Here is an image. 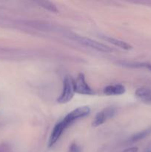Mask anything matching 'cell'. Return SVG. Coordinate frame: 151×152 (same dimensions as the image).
<instances>
[{
	"mask_svg": "<svg viewBox=\"0 0 151 152\" xmlns=\"http://www.w3.org/2000/svg\"><path fill=\"white\" fill-rule=\"evenodd\" d=\"M115 114V109L112 107H108V108H105L102 111L98 113L95 117L94 120L93 122V126L97 127V126H101L107 120L111 118Z\"/></svg>",
	"mask_w": 151,
	"mask_h": 152,
	"instance_id": "obj_5",
	"label": "cell"
},
{
	"mask_svg": "<svg viewBox=\"0 0 151 152\" xmlns=\"http://www.w3.org/2000/svg\"><path fill=\"white\" fill-rule=\"evenodd\" d=\"M145 68H147L148 70L151 71V64H147V63H145Z\"/></svg>",
	"mask_w": 151,
	"mask_h": 152,
	"instance_id": "obj_14",
	"label": "cell"
},
{
	"mask_svg": "<svg viewBox=\"0 0 151 152\" xmlns=\"http://www.w3.org/2000/svg\"><path fill=\"white\" fill-rule=\"evenodd\" d=\"M69 152H81V149L77 144L73 143L70 147Z\"/></svg>",
	"mask_w": 151,
	"mask_h": 152,
	"instance_id": "obj_12",
	"label": "cell"
},
{
	"mask_svg": "<svg viewBox=\"0 0 151 152\" xmlns=\"http://www.w3.org/2000/svg\"><path fill=\"white\" fill-rule=\"evenodd\" d=\"M148 134H149V131H143V132H139V133H137L135 135H133V136H132L130 137V141L131 142H137V141H139L146 137L148 135Z\"/></svg>",
	"mask_w": 151,
	"mask_h": 152,
	"instance_id": "obj_11",
	"label": "cell"
},
{
	"mask_svg": "<svg viewBox=\"0 0 151 152\" xmlns=\"http://www.w3.org/2000/svg\"><path fill=\"white\" fill-rule=\"evenodd\" d=\"M73 88L74 92L79 94L91 95L94 94L93 89L89 86V85L86 82L83 74H78L76 80L73 81Z\"/></svg>",
	"mask_w": 151,
	"mask_h": 152,
	"instance_id": "obj_3",
	"label": "cell"
},
{
	"mask_svg": "<svg viewBox=\"0 0 151 152\" xmlns=\"http://www.w3.org/2000/svg\"><path fill=\"white\" fill-rule=\"evenodd\" d=\"M125 92V88L122 85H115V86H107L104 89V94L107 96H116L121 95Z\"/></svg>",
	"mask_w": 151,
	"mask_h": 152,
	"instance_id": "obj_8",
	"label": "cell"
},
{
	"mask_svg": "<svg viewBox=\"0 0 151 152\" xmlns=\"http://www.w3.org/2000/svg\"><path fill=\"white\" fill-rule=\"evenodd\" d=\"M103 39L106 40V41H107L108 42L111 43V44L114 45L115 46H117V47L120 48L124 49V50H130L132 48V46L130 45L125 42L121 41V40L114 39L113 37H104Z\"/></svg>",
	"mask_w": 151,
	"mask_h": 152,
	"instance_id": "obj_9",
	"label": "cell"
},
{
	"mask_svg": "<svg viewBox=\"0 0 151 152\" xmlns=\"http://www.w3.org/2000/svg\"><path fill=\"white\" fill-rule=\"evenodd\" d=\"M68 126L65 124V122L62 120L61 122L58 123L53 128L52 133L50 134V140H49V147H51L56 143L61 137V135L63 134L65 130L68 129Z\"/></svg>",
	"mask_w": 151,
	"mask_h": 152,
	"instance_id": "obj_6",
	"label": "cell"
},
{
	"mask_svg": "<svg viewBox=\"0 0 151 152\" xmlns=\"http://www.w3.org/2000/svg\"><path fill=\"white\" fill-rule=\"evenodd\" d=\"M38 3L41 6V7L47 9V10H49V11L53 12V13H57V12L59 11V10H58L57 7H56V6L53 3L50 2V1H38Z\"/></svg>",
	"mask_w": 151,
	"mask_h": 152,
	"instance_id": "obj_10",
	"label": "cell"
},
{
	"mask_svg": "<svg viewBox=\"0 0 151 152\" xmlns=\"http://www.w3.org/2000/svg\"><path fill=\"white\" fill-rule=\"evenodd\" d=\"M90 112V109L89 107L87 106H83L79 107V108H76L75 110L70 112L65 118L63 119V121L66 123L67 126L69 127L74 121L80 118H83V117H86L88 115Z\"/></svg>",
	"mask_w": 151,
	"mask_h": 152,
	"instance_id": "obj_4",
	"label": "cell"
},
{
	"mask_svg": "<svg viewBox=\"0 0 151 152\" xmlns=\"http://www.w3.org/2000/svg\"><path fill=\"white\" fill-rule=\"evenodd\" d=\"M74 88H73V80L70 77H66L64 80V86L62 93L60 96L58 98L57 101L59 103H67L70 102L73 97L74 95Z\"/></svg>",
	"mask_w": 151,
	"mask_h": 152,
	"instance_id": "obj_1",
	"label": "cell"
},
{
	"mask_svg": "<svg viewBox=\"0 0 151 152\" xmlns=\"http://www.w3.org/2000/svg\"><path fill=\"white\" fill-rule=\"evenodd\" d=\"M137 151H138L137 147H132V148H127V149L124 150L123 152H137Z\"/></svg>",
	"mask_w": 151,
	"mask_h": 152,
	"instance_id": "obj_13",
	"label": "cell"
},
{
	"mask_svg": "<svg viewBox=\"0 0 151 152\" xmlns=\"http://www.w3.org/2000/svg\"><path fill=\"white\" fill-rule=\"evenodd\" d=\"M136 96L142 102L151 105V89L145 88H138L136 91Z\"/></svg>",
	"mask_w": 151,
	"mask_h": 152,
	"instance_id": "obj_7",
	"label": "cell"
},
{
	"mask_svg": "<svg viewBox=\"0 0 151 152\" xmlns=\"http://www.w3.org/2000/svg\"><path fill=\"white\" fill-rule=\"evenodd\" d=\"M73 39L75 40H76L78 42H79L80 44L83 45L84 46H87V47L95 49V50H99V51H102V52L112 51V49H111L110 48L108 47V46L102 44V43L98 42L91 39L86 38V37H81V36H78V35H74Z\"/></svg>",
	"mask_w": 151,
	"mask_h": 152,
	"instance_id": "obj_2",
	"label": "cell"
},
{
	"mask_svg": "<svg viewBox=\"0 0 151 152\" xmlns=\"http://www.w3.org/2000/svg\"><path fill=\"white\" fill-rule=\"evenodd\" d=\"M144 152H151V148H148Z\"/></svg>",
	"mask_w": 151,
	"mask_h": 152,
	"instance_id": "obj_15",
	"label": "cell"
}]
</instances>
